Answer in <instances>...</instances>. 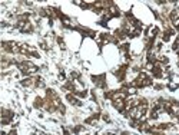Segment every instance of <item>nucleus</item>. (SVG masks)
Instances as JSON below:
<instances>
[{
    "label": "nucleus",
    "instance_id": "1",
    "mask_svg": "<svg viewBox=\"0 0 179 135\" xmlns=\"http://www.w3.org/2000/svg\"><path fill=\"white\" fill-rule=\"evenodd\" d=\"M9 135H16V131H12V132H10V134H9Z\"/></svg>",
    "mask_w": 179,
    "mask_h": 135
}]
</instances>
